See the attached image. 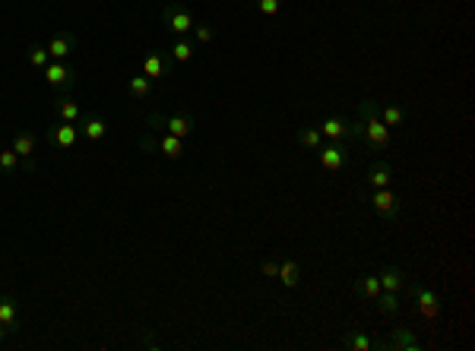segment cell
I'll list each match as a JSON object with an SVG mask.
<instances>
[{
  "mask_svg": "<svg viewBox=\"0 0 475 351\" xmlns=\"http://www.w3.org/2000/svg\"><path fill=\"white\" fill-rule=\"evenodd\" d=\"M257 10H260L266 20H276L279 10H282V0H257Z\"/></svg>",
  "mask_w": 475,
  "mask_h": 351,
  "instance_id": "4dcf8cb0",
  "label": "cell"
},
{
  "mask_svg": "<svg viewBox=\"0 0 475 351\" xmlns=\"http://www.w3.org/2000/svg\"><path fill=\"white\" fill-rule=\"evenodd\" d=\"M342 348H349V351H374L377 348V342H374L371 336H365V332L352 329V332H345L342 336Z\"/></svg>",
  "mask_w": 475,
  "mask_h": 351,
  "instance_id": "7402d4cb",
  "label": "cell"
},
{
  "mask_svg": "<svg viewBox=\"0 0 475 351\" xmlns=\"http://www.w3.org/2000/svg\"><path fill=\"white\" fill-rule=\"evenodd\" d=\"M76 127H80V133H83L89 143H98V139L108 136V120H105V117H98V114H83Z\"/></svg>",
  "mask_w": 475,
  "mask_h": 351,
  "instance_id": "5bb4252c",
  "label": "cell"
},
{
  "mask_svg": "<svg viewBox=\"0 0 475 351\" xmlns=\"http://www.w3.org/2000/svg\"><path fill=\"white\" fill-rule=\"evenodd\" d=\"M172 70H174V61H168L162 54H149L143 61V76H149V79H168Z\"/></svg>",
  "mask_w": 475,
  "mask_h": 351,
  "instance_id": "e0dca14e",
  "label": "cell"
},
{
  "mask_svg": "<svg viewBox=\"0 0 475 351\" xmlns=\"http://www.w3.org/2000/svg\"><path fill=\"white\" fill-rule=\"evenodd\" d=\"M149 92H152V79H149V76L133 73L130 79H127V95H130V98H149Z\"/></svg>",
  "mask_w": 475,
  "mask_h": 351,
  "instance_id": "cb8c5ba5",
  "label": "cell"
},
{
  "mask_svg": "<svg viewBox=\"0 0 475 351\" xmlns=\"http://www.w3.org/2000/svg\"><path fill=\"white\" fill-rule=\"evenodd\" d=\"M380 279L374 276V272H361L359 279H355V295L359 297H365V301H377V295H380Z\"/></svg>",
  "mask_w": 475,
  "mask_h": 351,
  "instance_id": "44dd1931",
  "label": "cell"
},
{
  "mask_svg": "<svg viewBox=\"0 0 475 351\" xmlns=\"http://www.w3.org/2000/svg\"><path fill=\"white\" fill-rule=\"evenodd\" d=\"M377 310L380 313H384V317H396V313H400L402 310V304H400V295H396V291H380L377 295Z\"/></svg>",
  "mask_w": 475,
  "mask_h": 351,
  "instance_id": "d4e9b609",
  "label": "cell"
},
{
  "mask_svg": "<svg viewBox=\"0 0 475 351\" xmlns=\"http://www.w3.org/2000/svg\"><path fill=\"white\" fill-rule=\"evenodd\" d=\"M359 120H361V130H365V149L368 152H390L393 136H390V127L380 120V102L374 98H359Z\"/></svg>",
  "mask_w": 475,
  "mask_h": 351,
  "instance_id": "6da1fadb",
  "label": "cell"
},
{
  "mask_svg": "<svg viewBox=\"0 0 475 351\" xmlns=\"http://www.w3.org/2000/svg\"><path fill=\"white\" fill-rule=\"evenodd\" d=\"M409 295V301L415 304V310H419L421 317L428 320V323H434V320L441 317V297L434 295L431 288H428V285H421V282H412V279H409L406 282V288H402Z\"/></svg>",
  "mask_w": 475,
  "mask_h": 351,
  "instance_id": "7a4b0ae2",
  "label": "cell"
},
{
  "mask_svg": "<svg viewBox=\"0 0 475 351\" xmlns=\"http://www.w3.org/2000/svg\"><path fill=\"white\" fill-rule=\"evenodd\" d=\"M3 338H7V329H3V326H0V345H3Z\"/></svg>",
  "mask_w": 475,
  "mask_h": 351,
  "instance_id": "d6a6232c",
  "label": "cell"
},
{
  "mask_svg": "<svg viewBox=\"0 0 475 351\" xmlns=\"http://www.w3.org/2000/svg\"><path fill=\"white\" fill-rule=\"evenodd\" d=\"M168 54H172V61H174V63H187V61H193V42H190V38H174L172 48H168Z\"/></svg>",
  "mask_w": 475,
  "mask_h": 351,
  "instance_id": "484cf974",
  "label": "cell"
},
{
  "mask_svg": "<svg viewBox=\"0 0 475 351\" xmlns=\"http://www.w3.org/2000/svg\"><path fill=\"white\" fill-rule=\"evenodd\" d=\"M0 326L7 332H16L20 326V304L13 295H0Z\"/></svg>",
  "mask_w": 475,
  "mask_h": 351,
  "instance_id": "ac0fdd59",
  "label": "cell"
},
{
  "mask_svg": "<svg viewBox=\"0 0 475 351\" xmlns=\"http://www.w3.org/2000/svg\"><path fill=\"white\" fill-rule=\"evenodd\" d=\"M380 120H384L386 127H402L406 124V111L400 108V104H384V108H380Z\"/></svg>",
  "mask_w": 475,
  "mask_h": 351,
  "instance_id": "4316f807",
  "label": "cell"
},
{
  "mask_svg": "<svg viewBox=\"0 0 475 351\" xmlns=\"http://www.w3.org/2000/svg\"><path fill=\"white\" fill-rule=\"evenodd\" d=\"M146 124L152 127V130H162V133H172V136L184 139L190 136L193 130H197V120H193L190 114H174V117H162V114H149L146 117Z\"/></svg>",
  "mask_w": 475,
  "mask_h": 351,
  "instance_id": "5b68a950",
  "label": "cell"
},
{
  "mask_svg": "<svg viewBox=\"0 0 475 351\" xmlns=\"http://www.w3.org/2000/svg\"><path fill=\"white\" fill-rule=\"evenodd\" d=\"M377 345L380 348H393V351H419L421 348V342L409 329H390L386 342H377Z\"/></svg>",
  "mask_w": 475,
  "mask_h": 351,
  "instance_id": "9a60e30c",
  "label": "cell"
},
{
  "mask_svg": "<svg viewBox=\"0 0 475 351\" xmlns=\"http://www.w3.org/2000/svg\"><path fill=\"white\" fill-rule=\"evenodd\" d=\"M80 117H83V108L76 102V95L70 92H61V98L54 102V120H67V124H80Z\"/></svg>",
  "mask_w": 475,
  "mask_h": 351,
  "instance_id": "7c38bea8",
  "label": "cell"
},
{
  "mask_svg": "<svg viewBox=\"0 0 475 351\" xmlns=\"http://www.w3.org/2000/svg\"><path fill=\"white\" fill-rule=\"evenodd\" d=\"M48 54L51 61H70L76 54V35L73 32H57L48 42Z\"/></svg>",
  "mask_w": 475,
  "mask_h": 351,
  "instance_id": "4fadbf2b",
  "label": "cell"
},
{
  "mask_svg": "<svg viewBox=\"0 0 475 351\" xmlns=\"http://www.w3.org/2000/svg\"><path fill=\"white\" fill-rule=\"evenodd\" d=\"M260 276H263V279H269V282H276V279H279V260L266 256V260L260 263Z\"/></svg>",
  "mask_w": 475,
  "mask_h": 351,
  "instance_id": "1f68e13d",
  "label": "cell"
},
{
  "mask_svg": "<svg viewBox=\"0 0 475 351\" xmlns=\"http://www.w3.org/2000/svg\"><path fill=\"white\" fill-rule=\"evenodd\" d=\"M216 29L209 22H193V45H213Z\"/></svg>",
  "mask_w": 475,
  "mask_h": 351,
  "instance_id": "f546056e",
  "label": "cell"
},
{
  "mask_svg": "<svg viewBox=\"0 0 475 351\" xmlns=\"http://www.w3.org/2000/svg\"><path fill=\"white\" fill-rule=\"evenodd\" d=\"M349 155H352V146H345V143H324L317 149V159H320V165H324L326 171H342V168L349 165Z\"/></svg>",
  "mask_w": 475,
  "mask_h": 351,
  "instance_id": "9c48e42d",
  "label": "cell"
},
{
  "mask_svg": "<svg viewBox=\"0 0 475 351\" xmlns=\"http://www.w3.org/2000/svg\"><path fill=\"white\" fill-rule=\"evenodd\" d=\"M162 20H165V29L174 38H187V35L193 32V16H190V10H187V3H181V0H165Z\"/></svg>",
  "mask_w": 475,
  "mask_h": 351,
  "instance_id": "277c9868",
  "label": "cell"
},
{
  "mask_svg": "<svg viewBox=\"0 0 475 351\" xmlns=\"http://www.w3.org/2000/svg\"><path fill=\"white\" fill-rule=\"evenodd\" d=\"M380 288L384 291H396L400 295L402 288H406V282H409V276L402 272V269H396V266H386V269H380Z\"/></svg>",
  "mask_w": 475,
  "mask_h": 351,
  "instance_id": "ffe728a7",
  "label": "cell"
},
{
  "mask_svg": "<svg viewBox=\"0 0 475 351\" xmlns=\"http://www.w3.org/2000/svg\"><path fill=\"white\" fill-rule=\"evenodd\" d=\"M304 279V269L298 260H292V256H285V260H279V279L276 282H282L285 288H298Z\"/></svg>",
  "mask_w": 475,
  "mask_h": 351,
  "instance_id": "2e32d148",
  "label": "cell"
},
{
  "mask_svg": "<svg viewBox=\"0 0 475 351\" xmlns=\"http://www.w3.org/2000/svg\"><path fill=\"white\" fill-rule=\"evenodd\" d=\"M295 139H298V146H301V149H310V152H317L320 146H324V136H320V130H317V127H298Z\"/></svg>",
  "mask_w": 475,
  "mask_h": 351,
  "instance_id": "603a6c76",
  "label": "cell"
},
{
  "mask_svg": "<svg viewBox=\"0 0 475 351\" xmlns=\"http://www.w3.org/2000/svg\"><path fill=\"white\" fill-rule=\"evenodd\" d=\"M76 136H80V127L67 124V120H54L48 127V146L57 152H70L76 146Z\"/></svg>",
  "mask_w": 475,
  "mask_h": 351,
  "instance_id": "30bf717a",
  "label": "cell"
},
{
  "mask_svg": "<svg viewBox=\"0 0 475 351\" xmlns=\"http://www.w3.org/2000/svg\"><path fill=\"white\" fill-rule=\"evenodd\" d=\"M320 136L330 139V143H345V146H355V120L342 117L339 111H333L330 117H324L320 124H317Z\"/></svg>",
  "mask_w": 475,
  "mask_h": 351,
  "instance_id": "3957f363",
  "label": "cell"
},
{
  "mask_svg": "<svg viewBox=\"0 0 475 351\" xmlns=\"http://www.w3.org/2000/svg\"><path fill=\"white\" fill-rule=\"evenodd\" d=\"M42 73H45V83H48L51 89L70 92L76 86V70L70 67L67 61H48V67H45Z\"/></svg>",
  "mask_w": 475,
  "mask_h": 351,
  "instance_id": "ba28073f",
  "label": "cell"
},
{
  "mask_svg": "<svg viewBox=\"0 0 475 351\" xmlns=\"http://www.w3.org/2000/svg\"><path fill=\"white\" fill-rule=\"evenodd\" d=\"M20 171V155L13 152V146L0 149V174H16Z\"/></svg>",
  "mask_w": 475,
  "mask_h": 351,
  "instance_id": "83f0119b",
  "label": "cell"
},
{
  "mask_svg": "<svg viewBox=\"0 0 475 351\" xmlns=\"http://www.w3.org/2000/svg\"><path fill=\"white\" fill-rule=\"evenodd\" d=\"M140 149L143 152H162L165 159H184V143H181L178 136H172V133H162V136L143 133V136H140Z\"/></svg>",
  "mask_w": 475,
  "mask_h": 351,
  "instance_id": "8992f818",
  "label": "cell"
},
{
  "mask_svg": "<svg viewBox=\"0 0 475 351\" xmlns=\"http://www.w3.org/2000/svg\"><path fill=\"white\" fill-rule=\"evenodd\" d=\"M35 133H29V130H20V133H13V152L20 155V159H26V174H35L38 171V165H35Z\"/></svg>",
  "mask_w": 475,
  "mask_h": 351,
  "instance_id": "8fae6325",
  "label": "cell"
},
{
  "mask_svg": "<svg viewBox=\"0 0 475 351\" xmlns=\"http://www.w3.org/2000/svg\"><path fill=\"white\" fill-rule=\"evenodd\" d=\"M29 63H32L35 70H45L48 67V61H51V54H48V48L45 45H29Z\"/></svg>",
  "mask_w": 475,
  "mask_h": 351,
  "instance_id": "f1b7e54d",
  "label": "cell"
},
{
  "mask_svg": "<svg viewBox=\"0 0 475 351\" xmlns=\"http://www.w3.org/2000/svg\"><path fill=\"white\" fill-rule=\"evenodd\" d=\"M368 184H371V190L390 187L393 184V165L390 162H371V168H368Z\"/></svg>",
  "mask_w": 475,
  "mask_h": 351,
  "instance_id": "d6986e66",
  "label": "cell"
},
{
  "mask_svg": "<svg viewBox=\"0 0 475 351\" xmlns=\"http://www.w3.org/2000/svg\"><path fill=\"white\" fill-rule=\"evenodd\" d=\"M368 203H371V209H374V212H377L384 221H396V219H400V212H402L400 193H393L390 187H380V190H371Z\"/></svg>",
  "mask_w": 475,
  "mask_h": 351,
  "instance_id": "52a82bcc",
  "label": "cell"
}]
</instances>
